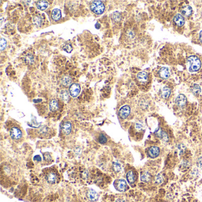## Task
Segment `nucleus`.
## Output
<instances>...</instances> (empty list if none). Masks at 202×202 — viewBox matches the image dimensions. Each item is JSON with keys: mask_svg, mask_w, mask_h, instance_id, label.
Here are the masks:
<instances>
[{"mask_svg": "<svg viewBox=\"0 0 202 202\" xmlns=\"http://www.w3.org/2000/svg\"><path fill=\"white\" fill-rule=\"evenodd\" d=\"M187 62L189 64V69L190 72L197 71L201 68V61L196 56L192 55L189 56L187 59Z\"/></svg>", "mask_w": 202, "mask_h": 202, "instance_id": "1", "label": "nucleus"}, {"mask_svg": "<svg viewBox=\"0 0 202 202\" xmlns=\"http://www.w3.org/2000/svg\"><path fill=\"white\" fill-rule=\"evenodd\" d=\"M90 7L92 11L97 15L103 14L105 10V5L101 1H93Z\"/></svg>", "mask_w": 202, "mask_h": 202, "instance_id": "2", "label": "nucleus"}, {"mask_svg": "<svg viewBox=\"0 0 202 202\" xmlns=\"http://www.w3.org/2000/svg\"><path fill=\"white\" fill-rule=\"evenodd\" d=\"M69 93L72 97H77L81 91V86L79 84L74 83L69 87Z\"/></svg>", "mask_w": 202, "mask_h": 202, "instance_id": "3", "label": "nucleus"}, {"mask_svg": "<svg viewBox=\"0 0 202 202\" xmlns=\"http://www.w3.org/2000/svg\"><path fill=\"white\" fill-rule=\"evenodd\" d=\"M130 111H131L130 107L129 106H128V105H125V106L121 107L119 111V116L122 119H125L129 116Z\"/></svg>", "mask_w": 202, "mask_h": 202, "instance_id": "4", "label": "nucleus"}, {"mask_svg": "<svg viewBox=\"0 0 202 202\" xmlns=\"http://www.w3.org/2000/svg\"><path fill=\"white\" fill-rule=\"evenodd\" d=\"M10 136L13 139H19L22 136V132L18 128L14 127L10 130Z\"/></svg>", "mask_w": 202, "mask_h": 202, "instance_id": "5", "label": "nucleus"}, {"mask_svg": "<svg viewBox=\"0 0 202 202\" xmlns=\"http://www.w3.org/2000/svg\"><path fill=\"white\" fill-rule=\"evenodd\" d=\"M155 134L157 137H158L161 138L162 140H163L164 142H168L169 140V138L168 135L166 134V133L164 131L162 130L160 128H158L155 130Z\"/></svg>", "mask_w": 202, "mask_h": 202, "instance_id": "6", "label": "nucleus"}, {"mask_svg": "<svg viewBox=\"0 0 202 202\" xmlns=\"http://www.w3.org/2000/svg\"><path fill=\"white\" fill-rule=\"evenodd\" d=\"M160 152V149L157 146H152L149 148L148 150V154L149 156L152 158H155L159 155Z\"/></svg>", "mask_w": 202, "mask_h": 202, "instance_id": "7", "label": "nucleus"}, {"mask_svg": "<svg viewBox=\"0 0 202 202\" xmlns=\"http://www.w3.org/2000/svg\"><path fill=\"white\" fill-rule=\"evenodd\" d=\"M175 103L179 106L183 107L187 103L186 97L184 94H179L175 99Z\"/></svg>", "mask_w": 202, "mask_h": 202, "instance_id": "8", "label": "nucleus"}, {"mask_svg": "<svg viewBox=\"0 0 202 202\" xmlns=\"http://www.w3.org/2000/svg\"><path fill=\"white\" fill-rule=\"evenodd\" d=\"M127 183L124 179H120L117 181L116 188L120 191H125L127 189Z\"/></svg>", "mask_w": 202, "mask_h": 202, "instance_id": "9", "label": "nucleus"}, {"mask_svg": "<svg viewBox=\"0 0 202 202\" xmlns=\"http://www.w3.org/2000/svg\"><path fill=\"white\" fill-rule=\"evenodd\" d=\"M87 196L89 199L92 201H96L99 198V195L93 189H89L87 191Z\"/></svg>", "mask_w": 202, "mask_h": 202, "instance_id": "10", "label": "nucleus"}, {"mask_svg": "<svg viewBox=\"0 0 202 202\" xmlns=\"http://www.w3.org/2000/svg\"><path fill=\"white\" fill-rule=\"evenodd\" d=\"M174 21L178 26H182L185 23V20L180 14H177L174 16Z\"/></svg>", "mask_w": 202, "mask_h": 202, "instance_id": "11", "label": "nucleus"}, {"mask_svg": "<svg viewBox=\"0 0 202 202\" xmlns=\"http://www.w3.org/2000/svg\"><path fill=\"white\" fill-rule=\"evenodd\" d=\"M169 69L166 67H163L161 68L159 71L160 76L163 79H167L170 77Z\"/></svg>", "mask_w": 202, "mask_h": 202, "instance_id": "12", "label": "nucleus"}, {"mask_svg": "<svg viewBox=\"0 0 202 202\" xmlns=\"http://www.w3.org/2000/svg\"><path fill=\"white\" fill-rule=\"evenodd\" d=\"M62 14H61V11L58 8H55L52 12V18L55 21H58L60 19Z\"/></svg>", "mask_w": 202, "mask_h": 202, "instance_id": "13", "label": "nucleus"}, {"mask_svg": "<svg viewBox=\"0 0 202 202\" xmlns=\"http://www.w3.org/2000/svg\"><path fill=\"white\" fill-rule=\"evenodd\" d=\"M62 129L65 135H69L71 133L72 129V125L71 123L69 121H65L62 126Z\"/></svg>", "mask_w": 202, "mask_h": 202, "instance_id": "14", "label": "nucleus"}, {"mask_svg": "<svg viewBox=\"0 0 202 202\" xmlns=\"http://www.w3.org/2000/svg\"><path fill=\"white\" fill-rule=\"evenodd\" d=\"M151 174L145 171L142 174H141V177H140V179H141V181L145 183H148L151 180Z\"/></svg>", "mask_w": 202, "mask_h": 202, "instance_id": "15", "label": "nucleus"}, {"mask_svg": "<svg viewBox=\"0 0 202 202\" xmlns=\"http://www.w3.org/2000/svg\"><path fill=\"white\" fill-rule=\"evenodd\" d=\"M126 179L128 183L130 184H132L135 181V176L132 171H129L126 174Z\"/></svg>", "mask_w": 202, "mask_h": 202, "instance_id": "16", "label": "nucleus"}, {"mask_svg": "<svg viewBox=\"0 0 202 202\" xmlns=\"http://www.w3.org/2000/svg\"><path fill=\"white\" fill-rule=\"evenodd\" d=\"M171 94V90L170 88L168 87H164L161 91V96L164 99H166L169 97V96Z\"/></svg>", "mask_w": 202, "mask_h": 202, "instance_id": "17", "label": "nucleus"}, {"mask_svg": "<svg viewBox=\"0 0 202 202\" xmlns=\"http://www.w3.org/2000/svg\"><path fill=\"white\" fill-rule=\"evenodd\" d=\"M46 180L49 183L54 184L56 182V180H57L56 175L54 172H50L48 175Z\"/></svg>", "mask_w": 202, "mask_h": 202, "instance_id": "18", "label": "nucleus"}, {"mask_svg": "<svg viewBox=\"0 0 202 202\" xmlns=\"http://www.w3.org/2000/svg\"><path fill=\"white\" fill-rule=\"evenodd\" d=\"M37 7L40 10H45L48 7V2L46 1H39L36 4Z\"/></svg>", "mask_w": 202, "mask_h": 202, "instance_id": "19", "label": "nucleus"}, {"mask_svg": "<svg viewBox=\"0 0 202 202\" xmlns=\"http://www.w3.org/2000/svg\"><path fill=\"white\" fill-rule=\"evenodd\" d=\"M137 78H138V79L140 81L145 82V81H146L148 80V74H147V73L146 72L142 71V72H139L137 74Z\"/></svg>", "mask_w": 202, "mask_h": 202, "instance_id": "20", "label": "nucleus"}, {"mask_svg": "<svg viewBox=\"0 0 202 202\" xmlns=\"http://www.w3.org/2000/svg\"><path fill=\"white\" fill-rule=\"evenodd\" d=\"M49 108H50V111H56L59 108L58 101L56 100H51L49 103Z\"/></svg>", "mask_w": 202, "mask_h": 202, "instance_id": "21", "label": "nucleus"}, {"mask_svg": "<svg viewBox=\"0 0 202 202\" xmlns=\"http://www.w3.org/2000/svg\"><path fill=\"white\" fill-rule=\"evenodd\" d=\"M183 14L186 16H189L192 13V8L190 5L184 6L181 10Z\"/></svg>", "mask_w": 202, "mask_h": 202, "instance_id": "22", "label": "nucleus"}, {"mask_svg": "<svg viewBox=\"0 0 202 202\" xmlns=\"http://www.w3.org/2000/svg\"><path fill=\"white\" fill-rule=\"evenodd\" d=\"M191 92L193 93V94L194 95H199L201 92L200 87L198 84H194L191 87Z\"/></svg>", "mask_w": 202, "mask_h": 202, "instance_id": "23", "label": "nucleus"}, {"mask_svg": "<svg viewBox=\"0 0 202 202\" xmlns=\"http://www.w3.org/2000/svg\"><path fill=\"white\" fill-rule=\"evenodd\" d=\"M62 84L65 86H71L72 84V80L71 78L69 77L68 76H65L62 78Z\"/></svg>", "mask_w": 202, "mask_h": 202, "instance_id": "24", "label": "nucleus"}, {"mask_svg": "<svg viewBox=\"0 0 202 202\" xmlns=\"http://www.w3.org/2000/svg\"><path fill=\"white\" fill-rule=\"evenodd\" d=\"M61 97L65 101H68L69 100V93L67 90H62L61 91Z\"/></svg>", "mask_w": 202, "mask_h": 202, "instance_id": "25", "label": "nucleus"}, {"mask_svg": "<svg viewBox=\"0 0 202 202\" xmlns=\"http://www.w3.org/2000/svg\"><path fill=\"white\" fill-rule=\"evenodd\" d=\"M113 170L116 172H119L121 169V165L118 162H114L113 164Z\"/></svg>", "mask_w": 202, "mask_h": 202, "instance_id": "26", "label": "nucleus"}, {"mask_svg": "<svg viewBox=\"0 0 202 202\" xmlns=\"http://www.w3.org/2000/svg\"><path fill=\"white\" fill-rule=\"evenodd\" d=\"M7 46V41L5 39L1 38L0 39V49L1 51L4 50Z\"/></svg>", "mask_w": 202, "mask_h": 202, "instance_id": "27", "label": "nucleus"}, {"mask_svg": "<svg viewBox=\"0 0 202 202\" xmlns=\"http://www.w3.org/2000/svg\"><path fill=\"white\" fill-rule=\"evenodd\" d=\"M113 20H115V21L117 22L119 21L120 19H121V15L119 13V12H115L113 15Z\"/></svg>", "mask_w": 202, "mask_h": 202, "instance_id": "28", "label": "nucleus"}, {"mask_svg": "<svg viewBox=\"0 0 202 202\" xmlns=\"http://www.w3.org/2000/svg\"><path fill=\"white\" fill-rule=\"evenodd\" d=\"M63 50L66 52L67 53H71L72 50V46L70 45V44H67V45H66L63 47Z\"/></svg>", "mask_w": 202, "mask_h": 202, "instance_id": "29", "label": "nucleus"}, {"mask_svg": "<svg viewBox=\"0 0 202 202\" xmlns=\"http://www.w3.org/2000/svg\"><path fill=\"white\" fill-rule=\"evenodd\" d=\"M99 142L100 143H101V144H106L107 142V138L104 135L101 134L100 136H99Z\"/></svg>", "mask_w": 202, "mask_h": 202, "instance_id": "30", "label": "nucleus"}, {"mask_svg": "<svg viewBox=\"0 0 202 202\" xmlns=\"http://www.w3.org/2000/svg\"><path fill=\"white\" fill-rule=\"evenodd\" d=\"M33 20L34 23L36 24H37L38 26H40L42 23V19L40 18V17H38V16L34 17L33 19Z\"/></svg>", "mask_w": 202, "mask_h": 202, "instance_id": "31", "label": "nucleus"}, {"mask_svg": "<svg viewBox=\"0 0 202 202\" xmlns=\"http://www.w3.org/2000/svg\"><path fill=\"white\" fill-rule=\"evenodd\" d=\"M163 181V177L161 174H158L156 177V183L161 184Z\"/></svg>", "mask_w": 202, "mask_h": 202, "instance_id": "32", "label": "nucleus"}, {"mask_svg": "<svg viewBox=\"0 0 202 202\" xmlns=\"http://www.w3.org/2000/svg\"><path fill=\"white\" fill-rule=\"evenodd\" d=\"M26 61L29 64L32 63L33 62V58L31 55H28V56L26 57Z\"/></svg>", "mask_w": 202, "mask_h": 202, "instance_id": "33", "label": "nucleus"}, {"mask_svg": "<svg viewBox=\"0 0 202 202\" xmlns=\"http://www.w3.org/2000/svg\"><path fill=\"white\" fill-rule=\"evenodd\" d=\"M197 165L198 167L202 168V157H199L197 160Z\"/></svg>", "mask_w": 202, "mask_h": 202, "instance_id": "34", "label": "nucleus"}, {"mask_svg": "<svg viewBox=\"0 0 202 202\" xmlns=\"http://www.w3.org/2000/svg\"><path fill=\"white\" fill-rule=\"evenodd\" d=\"M44 157H45V159L46 161H50L52 160V157L49 154H45L44 155Z\"/></svg>", "mask_w": 202, "mask_h": 202, "instance_id": "35", "label": "nucleus"}, {"mask_svg": "<svg viewBox=\"0 0 202 202\" xmlns=\"http://www.w3.org/2000/svg\"><path fill=\"white\" fill-rule=\"evenodd\" d=\"M135 127H136V128L137 129H141L142 128V127H143V125H142V123H140V122H139V123H137L136 124Z\"/></svg>", "mask_w": 202, "mask_h": 202, "instance_id": "36", "label": "nucleus"}, {"mask_svg": "<svg viewBox=\"0 0 202 202\" xmlns=\"http://www.w3.org/2000/svg\"><path fill=\"white\" fill-rule=\"evenodd\" d=\"M34 160L36 161H42V158H41L40 156L39 155H36L34 157Z\"/></svg>", "mask_w": 202, "mask_h": 202, "instance_id": "37", "label": "nucleus"}, {"mask_svg": "<svg viewBox=\"0 0 202 202\" xmlns=\"http://www.w3.org/2000/svg\"><path fill=\"white\" fill-rule=\"evenodd\" d=\"M199 40L202 43V30L200 32V34H199Z\"/></svg>", "mask_w": 202, "mask_h": 202, "instance_id": "38", "label": "nucleus"}, {"mask_svg": "<svg viewBox=\"0 0 202 202\" xmlns=\"http://www.w3.org/2000/svg\"><path fill=\"white\" fill-rule=\"evenodd\" d=\"M95 27L96 29H99L100 28V24L99 23H97L95 25Z\"/></svg>", "mask_w": 202, "mask_h": 202, "instance_id": "39", "label": "nucleus"}, {"mask_svg": "<svg viewBox=\"0 0 202 202\" xmlns=\"http://www.w3.org/2000/svg\"><path fill=\"white\" fill-rule=\"evenodd\" d=\"M116 202H125V200H124L119 199H117V200H116Z\"/></svg>", "mask_w": 202, "mask_h": 202, "instance_id": "40", "label": "nucleus"}]
</instances>
